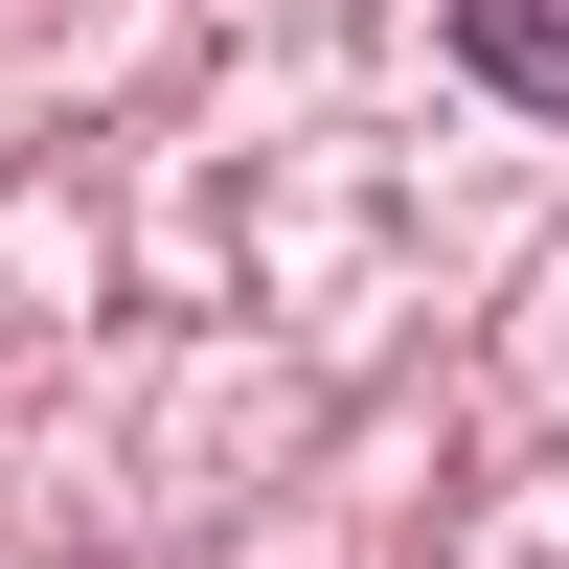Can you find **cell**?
<instances>
[{"label": "cell", "mask_w": 569, "mask_h": 569, "mask_svg": "<svg viewBox=\"0 0 569 569\" xmlns=\"http://www.w3.org/2000/svg\"><path fill=\"white\" fill-rule=\"evenodd\" d=\"M456 46H479L525 114H569V0H456Z\"/></svg>", "instance_id": "obj_1"}]
</instances>
